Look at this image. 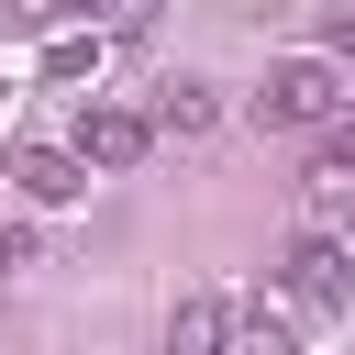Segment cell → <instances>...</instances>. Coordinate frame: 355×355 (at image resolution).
Returning <instances> with one entry per match:
<instances>
[{"mask_svg": "<svg viewBox=\"0 0 355 355\" xmlns=\"http://www.w3.org/2000/svg\"><path fill=\"white\" fill-rule=\"evenodd\" d=\"M333 111H344L333 55H277L266 89H255V122H277V133H311V122H333Z\"/></svg>", "mask_w": 355, "mask_h": 355, "instance_id": "1", "label": "cell"}, {"mask_svg": "<svg viewBox=\"0 0 355 355\" xmlns=\"http://www.w3.org/2000/svg\"><path fill=\"white\" fill-rule=\"evenodd\" d=\"M277 288H288L300 311H344V300H355V255H344L333 233H288V255H277Z\"/></svg>", "mask_w": 355, "mask_h": 355, "instance_id": "2", "label": "cell"}, {"mask_svg": "<svg viewBox=\"0 0 355 355\" xmlns=\"http://www.w3.org/2000/svg\"><path fill=\"white\" fill-rule=\"evenodd\" d=\"M67 144H78V166H89V178H122V166H133V155L155 144V122H144L133 100H89Z\"/></svg>", "mask_w": 355, "mask_h": 355, "instance_id": "3", "label": "cell"}, {"mask_svg": "<svg viewBox=\"0 0 355 355\" xmlns=\"http://www.w3.org/2000/svg\"><path fill=\"white\" fill-rule=\"evenodd\" d=\"M233 333H244V311H233L222 288H189V300L166 311V355H233Z\"/></svg>", "mask_w": 355, "mask_h": 355, "instance_id": "4", "label": "cell"}, {"mask_svg": "<svg viewBox=\"0 0 355 355\" xmlns=\"http://www.w3.org/2000/svg\"><path fill=\"white\" fill-rule=\"evenodd\" d=\"M300 200H311V233L344 244V222H355V144H322L311 178H300Z\"/></svg>", "mask_w": 355, "mask_h": 355, "instance_id": "5", "label": "cell"}, {"mask_svg": "<svg viewBox=\"0 0 355 355\" xmlns=\"http://www.w3.org/2000/svg\"><path fill=\"white\" fill-rule=\"evenodd\" d=\"M11 178H22L33 200H78V189H89V166H78V144H22V155H11Z\"/></svg>", "mask_w": 355, "mask_h": 355, "instance_id": "6", "label": "cell"}, {"mask_svg": "<svg viewBox=\"0 0 355 355\" xmlns=\"http://www.w3.org/2000/svg\"><path fill=\"white\" fill-rule=\"evenodd\" d=\"M144 122H155V133H178V144H189V133H211V122H222V100H211V89H200V78H178V89H155V111H144Z\"/></svg>", "mask_w": 355, "mask_h": 355, "instance_id": "7", "label": "cell"}, {"mask_svg": "<svg viewBox=\"0 0 355 355\" xmlns=\"http://www.w3.org/2000/svg\"><path fill=\"white\" fill-rule=\"evenodd\" d=\"M322 44H333V55H355V11H333V22H322Z\"/></svg>", "mask_w": 355, "mask_h": 355, "instance_id": "8", "label": "cell"}, {"mask_svg": "<svg viewBox=\"0 0 355 355\" xmlns=\"http://www.w3.org/2000/svg\"><path fill=\"white\" fill-rule=\"evenodd\" d=\"M22 255H33V244H22V233H0V277H11V266H22Z\"/></svg>", "mask_w": 355, "mask_h": 355, "instance_id": "9", "label": "cell"}]
</instances>
